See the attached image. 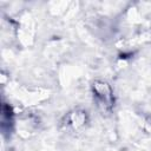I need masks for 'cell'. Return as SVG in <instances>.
Here are the masks:
<instances>
[{
	"label": "cell",
	"instance_id": "cell-1",
	"mask_svg": "<svg viewBox=\"0 0 151 151\" xmlns=\"http://www.w3.org/2000/svg\"><path fill=\"white\" fill-rule=\"evenodd\" d=\"M93 92H94V97L97 98L99 106H101L105 110L112 106V93L107 84L96 83V85L93 86Z\"/></svg>",
	"mask_w": 151,
	"mask_h": 151
}]
</instances>
